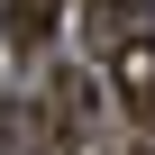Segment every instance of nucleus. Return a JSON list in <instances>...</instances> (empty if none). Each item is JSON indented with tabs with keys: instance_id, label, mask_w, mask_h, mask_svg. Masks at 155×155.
Segmentation results:
<instances>
[{
	"instance_id": "f257e3e1",
	"label": "nucleus",
	"mask_w": 155,
	"mask_h": 155,
	"mask_svg": "<svg viewBox=\"0 0 155 155\" xmlns=\"http://www.w3.org/2000/svg\"><path fill=\"white\" fill-rule=\"evenodd\" d=\"M101 64H110V91H119L137 119H155V28H137V37H128V46H110Z\"/></svg>"
},
{
	"instance_id": "f03ea898",
	"label": "nucleus",
	"mask_w": 155,
	"mask_h": 155,
	"mask_svg": "<svg viewBox=\"0 0 155 155\" xmlns=\"http://www.w3.org/2000/svg\"><path fill=\"white\" fill-rule=\"evenodd\" d=\"M137 28H155V0H82V46H91V64L110 46H128Z\"/></svg>"
},
{
	"instance_id": "7ed1b4c3",
	"label": "nucleus",
	"mask_w": 155,
	"mask_h": 155,
	"mask_svg": "<svg viewBox=\"0 0 155 155\" xmlns=\"http://www.w3.org/2000/svg\"><path fill=\"white\" fill-rule=\"evenodd\" d=\"M55 9L64 0H0V37L9 46H46L55 37Z\"/></svg>"
},
{
	"instance_id": "20e7f679",
	"label": "nucleus",
	"mask_w": 155,
	"mask_h": 155,
	"mask_svg": "<svg viewBox=\"0 0 155 155\" xmlns=\"http://www.w3.org/2000/svg\"><path fill=\"white\" fill-rule=\"evenodd\" d=\"M128 155H155V146H128Z\"/></svg>"
}]
</instances>
